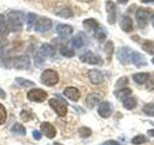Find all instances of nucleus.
<instances>
[{"label":"nucleus","mask_w":154,"mask_h":145,"mask_svg":"<svg viewBox=\"0 0 154 145\" xmlns=\"http://www.w3.org/2000/svg\"><path fill=\"white\" fill-rule=\"evenodd\" d=\"M8 21V26L13 32L20 31L24 21V14L20 11H13L9 13Z\"/></svg>","instance_id":"f257e3e1"},{"label":"nucleus","mask_w":154,"mask_h":145,"mask_svg":"<svg viewBox=\"0 0 154 145\" xmlns=\"http://www.w3.org/2000/svg\"><path fill=\"white\" fill-rule=\"evenodd\" d=\"M41 81L42 84L46 86H53L58 83L59 81V75L54 70L47 69L42 72L41 76Z\"/></svg>","instance_id":"f03ea898"},{"label":"nucleus","mask_w":154,"mask_h":145,"mask_svg":"<svg viewBox=\"0 0 154 145\" xmlns=\"http://www.w3.org/2000/svg\"><path fill=\"white\" fill-rule=\"evenodd\" d=\"M49 105L51 108L55 111L60 117H65L67 113V106L66 102L63 100H57V99H50L49 100Z\"/></svg>","instance_id":"7ed1b4c3"},{"label":"nucleus","mask_w":154,"mask_h":145,"mask_svg":"<svg viewBox=\"0 0 154 145\" xmlns=\"http://www.w3.org/2000/svg\"><path fill=\"white\" fill-rule=\"evenodd\" d=\"M12 66L17 70H28L31 67V59L28 55L14 57L12 60Z\"/></svg>","instance_id":"20e7f679"},{"label":"nucleus","mask_w":154,"mask_h":145,"mask_svg":"<svg viewBox=\"0 0 154 145\" xmlns=\"http://www.w3.org/2000/svg\"><path fill=\"white\" fill-rule=\"evenodd\" d=\"M27 98L29 101L35 102V103H42L47 99V93L41 88L31 89L27 93Z\"/></svg>","instance_id":"39448f33"},{"label":"nucleus","mask_w":154,"mask_h":145,"mask_svg":"<svg viewBox=\"0 0 154 145\" xmlns=\"http://www.w3.org/2000/svg\"><path fill=\"white\" fill-rule=\"evenodd\" d=\"M80 60L84 63H89L91 65H101L102 64V58L99 55L95 54L93 51H86L80 55Z\"/></svg>","instance_id":"423d86ee"},{"label":"nucleus","mask_w":154,"mask_h":145,"mask_svg":"<svg viewBox=\"0 0 154 145\" xmlns=\"http://www.w3.org/2000/svg\"><path fill=\"white\" fill-rule=\"evenodd\" d=\"M132 50H130L129 47H120L119 50H118V58L119 60L120 61V63L123 65H128L131 63V57H132Z\"/></svg>","instance_id":"0eeeda50"},{"label":"nucleus","mask_w":154,"mask_h":145,"mask_svg":"<svg viewBox=\"0 0 154 145\" xmlns=\"http://www.w3.org/2000/svg\"><path fill=\"white\" fill-rule=\"evenodd\" d=\"M52 26L51 19L47 18H40L35 23V30L38 33H43L48 31Z\"/></svg>","instance_id":"6e6552de"},{"label":"nucleus","mask_w":154,"mask_h":145,"mask_svg":"<svg viewBox=\"0 0 154 145\" xmlns=\"http://www.w3.org/2000/svg\"><path fill=\"white\" fill-rule=\"evenodd\" d=\"M98 114L102 118H109L113 113V105L109 102H102L97 109Z\"/></svg>","instance_id":"1a4fd4ad"},{"label":"nucleus","mask_w":154,"mask_h":145,"mask_svg":"<svg viewBox=\"0 0 154 145\" xmlns=\"http://www.w3.org/2000/svg\"><path fill=\"white\" fill-rule=\"evenodd\" d=\"M106 11H107L108 17L107 21L110 24H114L117 19V9H116V5L113 1L108 0L106 2Z\"/></svg>","instance_id":"9d476101"},{"label":"nucleus","mask_w":154,"mask_h":145,"mask_svg":"<svg viewBox=\"0 0 154 145\" xmlns=\"http://www.w3.org/2000/svg\"><path fill=\"white\" fill-rule=\"evenodd\" d=\"M136 19L140 28H144L147 25L148 21V12L144 9H138L136 12Z\"/></svg>","instance_id":"9b49d317"},{"label":"nucleus","mask_w":154,"mask_h":145,"mask_svg":"<svg viewBox=\"0 0 154 145\" xmlns=\"http://www.w3.org/2000/svg\"><path fill=\"white\" fill-rule=\"evenodd\" d=\"M41 130L42 134L45 135L46 137L48 138H54L56 137V129L54 128V126H53L51 123L49 122H43L42 123L41 125Z\"/></svg>","instance_id":"f8f14e48"},{"label":"nucleus","mask_w":154,"mask_h":145,"mask_svg":"<svg viewBox=\"0 0 154 145\" xmlns=\"http://www.w3.org/2000/svg\"><path fill=\"white\" fill-rule=\"evenodd\" d=\"M89 79L93 84H101L104 81V76L99 70L93 69L89 71Z\"/></svg>","instance_id":"ddd939ff"},{"label":"nucleus","mask_w":154,"mask_h":145,"mask_svg":"<svg viewBox=\"0 0 154 145\" xmlns=\"http://www.w3.org/2000/svg\"><path fill=\"white\" fill-rule=\"evenodd\" d=\"M64 95L72 102H77L81 97L80 91L75 87H66L64 90Z\"/></svg>","instance_id":"4468645a"},{"label":"nucleus","mask_w":154,"mask_h":145,"mask_svg":"<svg viewBox=\"0 0 154 145\" xmlns=\"http://www.w3.org/2000/svg\"><path fill=\"white\" fill-rule=\"evenodd\" d=\"M101 99H102V96H101L100 94L91 93L87 96V98H86V105L89 108H93L98 103H100Z\"/></svg>","instance_id":"2eb2a0df"},{"label":"nucleus","mask_w":154,"mask_h":145,"mask_svg":"<svg viewBox=\"0 0 154 145\" xmlns=\"http://www.w3.org/2000/svg\"><path fill=\"white\" fill-rule=\"evenodd\" d=\"M56 31L59 34V36L62 38H66L69 35H71L72 32H73V28L70 25H67V24H59L56 27Z\"/></svg>","instance_id":"dca6fc26"},{"label":"nucleus","mask_w":154,"mask_h":145,"mask_svg":"<svg viewBox=\"0 0 154 145\" xmlns=\"http://www.w3.org/2000/svg\"><path fill=\"white\" fill-rule=\"evenodd\" d=\"M131 61L136 67H142V66L146 65V58H144V56L142 54V53H139V52H136V51L132 52Z\"/></svg>","instance_id":"f3484780"},{"label":"nucleus","mask_w":154,"mask_h":145,"mask_svg":"<svg viewBox=\"0 0 154 145\" xmlns=\"http://www.w3.org/2000/svg\"><path fill=\"white\" fill-rule=\"evenodd\" d=\"M120 28L124 32H130L133 29V21L132 18L128 16H123L120 19Z\"/></svg>","instance_id":"a211bd4d"},{"label":"nucleus","mask_w":154,"mask_h":145,"mask_svg":"<svg viewBox=\"0 0 154 145\" xmlns=\"http://www.w3.org/2000/svg\"><path fill=\"white\" fill-rule=\"evenodd\" d=\"M47 57L48 56L45 54V52H43L42 50H38L37 51V53L35 54V57H34V60H35V66L38 67V68L42 67L45 63Z\"/></svg>","instance_id":"6ab92c4d"},{"label":"nucleus","mask_w":154,"mask_h":145,"mask_svg":"<svg viewBox=\"0 0 154 145\" xmlns=\"http://www.w3.org/2000/svg\"><path fill=\"white\" fill-rule=\"evenodd\" d=\"M85 40H86L85 36L83 35V34L80 33V34H78V35H76L74 38H72L71 45L76 48H80L85 45Z\"/></svg>","instance_id":"aec40b11"},{"label":"nucleus","mask_w":154,"mask_h":145,"mask_svg":"<svg viewBox=\"0 0 154 145\" xmlns=\"http://www.w3.org/2000/svg\"><path fill=\"white\" fill-rule=\"evenodd\" d=\"M149 77V74L147 72H137L133 76V80L137 84H143L146 83Z\"/></svg>","instance_id":"412c9836"},{"label":"nucleus","mask_w":154,"mask_h":145,"mask_svg":"<svg viewBox=\"0 0 154 145\" xmlns=\"http://www.w3.org/2000/svg\"><path fill=\"white\" fill-rule=\"evenodd\" d=\"M56 14L58 17L63 18H69L72 17L73 13H72L71 9L69 7H63V8L58 10V11L56 12Z\"/></svg>","instance_id":"4be33fe9"},{"label":"nucleus","mask_w":154,"mask_h":145,"mask_svg":"<svg viewBox=\"0 0 154 145\" xmlns=\"http://www.w3.org/2000/svg\"><path fill=\"white\" fill-rule=\"evenodd\" d=\"M131 93H132V90L130 88H122L119 91H116L115 95L118 99L123 101L125 98H127V97H129L130 95H131Z\"/></svg>","instance_id":"5701e85b"},{"label":"nucleus","mask_w":154,"mask_h":145,"mask_svg":"<svg viewBox=\"0 0 154 145\" xmlns=\"http://www.w3.org/2000/svg\"><path fill=\"white\" fill-rule=\"evenodd\" d=\"M8 30L9 26L6 22V19H5L3 14H0V37L6 36L8 34Z\"/></svg>","instance_id":"b1692460"},{"label":"nucleus","mask_w":154,"mask_h":145,"mask_svg":"<svg viewBox=\"0 0 154 145\" xmlns=\"http://www.w3.org/2000/svg\"><path fill=\"white\" fill-rule=\"evenodd\" d=\"M122 105L124 106V108H126L128 110L133 109L137 106V101L134 98H131V97H127L122 101Z\"/></svg>","instance_id":"393cba45"},{"label":"nucleus","mask_w":154,"mask_h":145,"mask_svg":"<svg viewBox=\"0 0 154 145\" xmlns=\"http://www.w3.org/2000/svg\"><path fill=\"white\" fill-rule=\"evenodd\" d=\"M83 25L86 29L88 30H95L96 28L99 27L98 25V22L95 21L94 18H89V19H86V21H83Z\"/></svg>","instance_id":"a878e982"},{"label":"nucleus","mask_w":154,"mask_h":145,"mask_svg":"<svg viewBox=\"0 0 154 145\" xmlns=\"http://www.w3.org/2000/svg\"><path fill=\"white\" fill-rule=\"evenodd\" d=\"M94 38L97 40L98 42L100 43H102L105 39H106V32L103 28H101V27H97L94 30Z\"/></svg>","instance_id":"bb28decb"},{"label":"nucleus","mask_w":154,"mask_h":145,"mask_svg":"<svg viewBox=\"0 0 154 145\" xmlns=\"http://www.w3.org/2000/svg\"><path fill=\"white\" fill-rule=\"evenodd\" d=\"M12 132L16 134H18V135H25L26 134V130L25 128L23 127L21 124L19 123H16L13 127H12Z\"/></svg>","instance_id":"cd10ccee"},{"label":"nucleus","mask_w":154,"mask_h":145,"mask_svg":"<svg viewBox=\"0 0 154 145\" xmlns=\"http://www.w3.org/2000/svg\"><path fill=\"white\" fill-rule=\"evenodd\" d=\"M40 50L45 52L47 56H52V55H54V53H55L54 47H53L51 45H49V44H43V45L40 47Z\"/></svg>","instance_id":"c85d7f7f"},{"label":"nucleus","mask_w":154,"mask_h":145,"mask_svg":"<svg viewBox=\"0 0 154 145\" xmlns=\"http://www.w3.org/2000/svg\"><path fill=\"white\" fill-rule=\"evenodd\" d=\"M143 50L149 53V54L151 55H154V43L151 42V41H146L143 44Z\"/></svg>","instance_id":"c756f323"},{"label":"nucleus","mask_w":154,"mask_h":145,"mask_svg":"<svg viewBox=\"0 0 154 145\" xmlns=\"http://www.w3.org/2000/svg\"><path fill=\"white\" fill-rule=\"evenodd\" d=\"M37 18H38V16L36 14L29 13L27 14V29H28V30H30V29L33 27L34 24L36 23Z\"/></svg>","instance_id":"7c9ffc66"},{"label":"nucleus","mask_w":154,"mask_h":145,"mask_svg":"<svg viewBox=\"0 0 154 145\" xmlns=\"http://www.w3.org/2000/svg\"><path fill=\"white\" fill-rule=\"evenodd\" d=\"M60 52L63 56L65 57H73L75 55V51L72 50V48H69V47L63 46L60 50Z\"/></svg>","instance_id":"2f4dec72"},{"label":"nucleus","mask_w":154,"mask_h":145,"mask_svg":"<svg viewBox=\"0 0 154 145\" xmlns=\"http://www.w3.org/2000/svg\"><path fill=\"white\" fill-rule=\"evenodd\" d=\"M16 82H17L18 85H20L22 87H30V86H34V85H35V83H34L33 81L25 79H23V77H17V79H16Z\"/></svg>","instance_id":"473e14b6"},{"label":"nucleus","mask_w":154,"mask_h":145,"mask_svg":"<svg viewBox=\"0 0 154 145\" xmlns=\"http://www.w3.org/2000/svg\"><path fill=\"white\" fill-rule=\"evenodd\" d=\"M78 134L82 138H88L91 134V130L88 127H82L78 130Z\"/></svg>","instance_id":"72a5a7b5"},{"label":"nucleus","mask_w":154,"mask_h":145,"mask_svg":"<svg viewBox=\"0 0 154 145\" xmlns=\"http://www.w3.org/2000/svg\"><path fill=\"white\" fill-rule=\"evenodd\" d=\"M146 141H147L146 137H144V135H143V134L137 135V137H133V138H132V140H131L132 144H134V145H140V144H143V143H146Z\"/></svg>","instance_id":"f704fd0d"},{"label":"nucleus","mask_w":154,"mask_h":145,"mask_svg":"<svg viewBox=\"0 0 154 145\" xmlns=\"http://www.w3.org/2000/svg\"><path fill=\"white\" fill-rule=\"evenodd\" d=\"M104 50L106 52V54H107V58H108L109 60H111V57H112L113 52H114V45H113V43L110 41V42H108L107 44H106Z\"/></svg>","instance_id":"c9c22d12"},{"label":"nucleus","mask_w":154,"mask_h":145,"mask_svg":"<svg viewBox=\"0 0 154 145\" xmlns=\"http://www.w3.org/2000/svg\"><path fill=\"white\" fill-rule=\"evenodd\" d=\"M143 112L148 116H154V104H147L143 108Z\"/></svg>","instance_id":"e433bc0d"},{"label":"nucleus","mask_w":154,"mask_h":145,"mask_svg":"<svg viewBox=\"0 0 154 145\" xmlns=\"http://www.w3.org/2000/svg\"><path fill=\"white\" fill-rule=\"evenodd\" d=\"M7 120V112L6 109H5L4 105L2 104H0V126L5 124Z\"/></svg>","instance_id":"4c0bfd02"},{"label":"nucleus","mask_w":154,"mask_h":145,"mask_svg":"<svg viewBox=\"0 0 154 145\" xmlns=\"http://www.w3.org/2000/svg\"><path fill=\"white\" fill-rule=\"evenodd\" d=\"M128 84V79L126 76H122L120 79L116 82V87L117 88H123V86H125V85H127Z\"/></svg>","instance_id":"58836bf2"},{"label":"nucleus","mask_w":154,"mask_h":145,"mask_svg":"<svg viewBox=\"0 0 154 145\" xmlns=\"http://www.w3.org/2000/svg\"><path fill=\"white\" fill-rule=\"evenodd\" d=\"M30 115H31L30 112H28V111H26V110H23L20 114V117L23 121H29V120L32 119V117H29Z\"/></svg>","instance_id":"ea45409f"},{"label":"nucleus","mask_w":154,"mask_h":145,"mask_svg":"<svg viewBox=\"0 0 154 145\" xmlns=\"http://www.w3.org/2000/svg\"><path fill=\"white\" fill-rule=\"evenodd\" d=\"M32 135H33V137L35 138L36 140H40L42 139V134L40 132V130H33V133H32Z\"/></svg>","instance_id":"a19ab883"},{"label":"nucleus","mask_w":154,"mask_h":145,"mask_svg":"<svg viewBox=\"0 0 154 145\" xmlns=\"http://www.w3.org/2000/svg\"><path fill=\"white\" fill-rule=\"evenodd\" d=\"M102 145H122V144L119 143L118 141H115V140H109V141H106Z\"/></svg>","instance_id":"79ce46f5"},{"label":"nucleus","mask_w":154,"mask_h":145,"mask_svg":"<svg viewBox=\"0 0 154 145\" xmlns=\"http://www.w3.org/2000/svg\"><path fill=\"white\" fill-rule=\"evenodd\" d=\"M0 98H1V99L6 98V94H5V92L1 88H0Z\"/></svg>","instance_id":"37998d69"},{"label":"nucleus","mask_w":154,"mask_h":145,"mask_svg":"<svg viewBox=\"0 0 154 145\" xmlns=\"http://www.w3.org/2000/svg\"><path fill=\"white\" fill-rule=\"evenodd\" d=\"M142 3H146V4H149V3H154V0H141Z\"/></svg>","instance_id":"c03bdc74"},{"label":"nucleus","mask_w":154,"mask_h":145,"mask_svg":"<svg viewBox=\"0 0 154 145\" xmlns=\"http://www.w3.org/2000/svg\"><path fill=\"white\" fill-rule=\"evenodd\" d=\"M147 134H148V135H150V137H154V130H148Z\"/></svg>","instance_id":"a18cd8bd"},{"label":"nucleus","mask_w":154,"mask_h":145,"mask_svg":"<svg viewBox=\"0 0 154 145\" xmlns=\"http://www.w3.org/2000/svg\"><path fill=\"white\" fill-rule=\"evenodd\" d=\"M117 1L120 4H126L128 2V0H117Z\"/></svg>","instance_id":"49530a36"},{"label":"nucleus","mask_w":154,"mask_h":145,"mask_svg":"<svg viewBox=\"0 0 154 145\" xmlns=\"http://www.w3.org/2000/svg\"><path fill=\"white\" fill-rule=\"evenodd\" d=\"M3 52H4V48L2 47H0V57L3 55Z\"/></svg>","instance_id":"de8ad7c7"},{"label":"nucleus","mask_w":154,"mask_h":145,"mask_svg":"<svg viewBox=\"0 0 154 145\" xmlns=\"http://www.w3.org/2000/svg\"><path fill=\"white\" fill-rule=\"evenodd\" d=\"M151 21H152V24H153V26H154V14L151 17Z\"/></svg>","instance_id":"09e8293b"},{"label":"nucleus","mask_w":154,"mask_h":145,"mask_svg":"<svg viewBox=\"0 0 154 145\" xmlns=\"http://www.w3.org/2000/svg\"><path fill=\"white\" fill-rule=\"evenodd\" d=\"M151 61H152V63H153V64H154V58H153V59H152Z\"/></svg>","instance_id":"8fccbe9b"}]
</instances>
